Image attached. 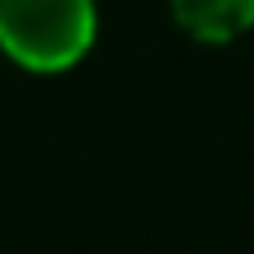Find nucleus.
Returning a JSON list of instances; mask_svg holds the SVG:
<instances>
[{
  "label": "nucleus",
  "mask_w": 254,
  "mask_h": 254,
  "mask_svg": "<svg viewBox=\"0 0 254 254\" xmlns=\"http://www.w3.org/2000/svg\"><path fill=\"white\" fill-rule=\"evenodd\" d=\"M94 43V0H0V52L24 71H71Z\"/></svg>",
  "instance_id": "f257e3e1"
},
{
  "label": "nucleus",
  "mask_w": 254,
  "mask_h": 254,
  "mask_svg": "<svg viewBox=\"0 0 254 254\" xmlns=\"http://www.w3.org/2000/svg\"><path fill=\"white\" fill-rule=\"evenodd\" d=\"M170 9L202 43H226L254 28V0H170Z\"/></svg>",
  "instance_id": "f03ea898"
}]
</instances>
